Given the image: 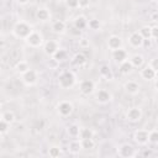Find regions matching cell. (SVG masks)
I'll list each match as a JSON object with an SVG mask.
<instances>
[{"label": "cell", "instance_id": "52a82bcc", "mask_svg": "<svg viewBox=\"0 0 158 158\" xmlns=\"http://www.w3.org/2000/svg\"><path fill=\"white\" fill-rule=\"evenodd\" d=\"M73 104L70 102V101H68V100H63V101H60L58 105H57V112L59 114V116H62V117H68V116H70L72 115V112H73Z\"/></svg>", "mask_w": 158, "mask_h": 158}, {"label": "cell", "instance_id": "83f0119b", "mask_svg": "<svg viewBox=\"0 0 158 158\" xmlns=\"http://www.w3.org/2000/svg\"><path fill=\"white\" fill-rule=\"evenodd\" d=\"M67 56H68L67 51L63 49V48H59V49L53 54V57H51V58H53L54 60H57L58 63H60V62H63V60L67 59Z\"/></svg>", "mask_w": 158, "mask_h": 158}, {"label": "cell", "instance_id": "4316f807", "mask_svg": "<svg viewBox=\"0 0 158 158\" xmlns=\"http://www.w3.org/2000/svg\"><path fill=\"white\" fill-rule=\"evenodd\" d=\"M0 120H4V121H6V122H9V123L12 125L15 122V114H14V111H11V110L2 111L1 112V116H0Z\"/></svg>", "mask_w": 158, "mask_h": 158}, {"label": "cell", "instance_id": "1f68e13d", "mask_svg": "<svg viewBox=\"0 0 158 158\" xmlns=\"http://www.w3.org/2000/svg\"><path fill=\"white\" fill-rule=\"evenodd\" d=\"M80 139V138H79ZM81 142V147L83 149H86V151H90L95 147V141L93 138H85V139H80Z\"/></svg>", "mask_w": 158, "mask_h": 158}, {"label": "cell", "instance_id": "9a60e30c", "mask_svg": "<svg viewBox=\"0 0 158 158\" xmlns=\"http://www.w3.org/2000/svg\"><path fill=\"white\" fill-rule=\"evenodd\" d=\"M112 53V59L117 63V64H121L122 62L127 60L128 59V53L126 49L123 48H118V49H115V51H111Z\"/></svg>", "mask_w": 158, "mask_h": 158}, {"label": "cell", "instance_id": "7c38bea8", "mask_svg": "<svg viewBox=\"0 0 158 158\" xmlns=\"http://www.w3.org/2000/svg\"><path fill=\"white\" fill-rule=\"evenodd\" d=\"M95 89V83L91 79H84L79 84V90L83 95H90Z\"/></svg>", "mask_w": 158, "mask_h": 158}, {"label": "cell", "instance_id": "484cf974", "mask_svg": "<svg viewBox=\"0 0 158 158\" xmlns=\"http://www.w3.org/2000/svg\"><path fill=\"white\" fill-rule=\"evenodd\" d=\"M28 69H31V68H30V64H28L26 60H19V62L16 63V65H15V70H16L20 75H22L23 73H26Z\"/></svg>", "mask_w": 158, "mask_h": 158}, {"label": "cell", "instance_id": "6da1fadb", "mask_svg": "<svg viewBox=\"0 0 158 158\" xmlns=\"http://www.w3.org/2000/svg\"><path fill=\"white\" fill-rule=\"evenodd\" d=\"M33 31H35V30L32 28V26H31L28 22L22 21V20L17 21V22L14 25V27H12V35H14L16 38H19V40H26Z\"/></svg>", "mask_w": 158, "mask_h": 158}, {"label": "cell", "instance_id": "7a4b0ae2", "mask_svg": "<svg viewBox=\"0 0 158 158\" xmlns=\"http://www.w3.org/2000/svg\"><path fill=\"white\" fill-rule=\"evenodd\" d=\"M75 83H77V77L72 70H64L58 77V86L60 89L68 90V89L73 88L75 85Z\"/></svg>", "mask_w": 158, "mask_h": 158}, {"label": "cell", "instance_id": "d590c367", "mask_svg": "<svg viewBox=\"0 0 158 158\" xmlns=\"http://www.w3.org/2000/svg\"><path fill=\"white\" fill-rule=\"evenodd\" d=\"M64 2L67 5V7H69V9H78L80 0H64Z\"/></svg>", "mask_w": 158, "mask_h": 158}, {"label": "cell", "instance_id": "2e32d148", "mask_svg": "<svg viewBox=\"0 0 158 158\" xmlns=\"http://www.w3.org/2000/svg\"><path fill=\"white\" fill-rule=\"evenodd\" d=\"M51 30H52V32L56 33V35H62V33H64L65 30H67V23H65L63 20H56V21L52 22Z\"/></svg>", "mask_w": 158, "mask_h": 158}, {"label": "cell", "instance_id": "5bb4252c", "mask_svg": "<svg viewBox=\"0 0 158 158\" xmlns=\"http://www.w3.org/2000/svg\"><path fill=\"white\" fill-rule=\"evenodd\" d=\"M141 78L146 81H151V80H156L157 78V72L148 64L146 67H143L141 69Z\"/></svg>", "mask_w": 158, "mask_h": 158}, {"label": "cell", "instance_id": "c3c4849f", "mask_svg": "<svg viewBox=\"0 0 158 158\" xmlns=\"http://www.w3.org/2000/svg\"><path fill=\"white\" fill-rule=\"evenodd\" d=\"M157 57H158V49H157Z\"/></svg>", "mask_w": 158, "mask_h": 158}, {"label": "cell", "instance_id": "60d3db41", "mask_svg": "<svg viewBox=\"0 0 158 158\" xmlns=\"http://www.w3.org/2000/svg\"><path fill=\"white\" fill-rule=\"evenodd\" d=\"M43 126H44V121H43V120H38V121L36 122V128H37V130H42Z\"/></svg>", "mask_w": 158, "mask_h": 158}, {"label": "cell", "instance_id": "5b68a950", "mask_svg": "<svg viewBox=\"0 0 158 158\" xmlns=\"http://www.w3.org/2000/svg\"><path fill=\"white\" fill-rule=\"evenodd\" d=\"M21 80L27 86H33L38 81V72L35 69H28L26 73L21 75Z\"/></svg>", "mask_w": 158, "mask_h": 158}, {"label": "cell", "instance_id": "ab89813d", "mask_svg": "<svg viewBox=\"0 0 158 158\" xmlns=\"http://www.w3.org/2000/svg\"><path fill=\"white\" fill-rule=\"evenodd\" d=\"M89 4H90V0H80V2H79V7H88L89 6Z\"/></svg>", "mask_w": 158, "mask_h": 158}, {"label": "cell", "instance_id": "ffe728a7", "mask_svg": "<svg viewBox=\"0 0 158 158\" xmlns=\"http://www.w3.org/2000/svg\"><path fill=\"white\" fill-rule=\"evenodd\" d=\"M86 60H88V58H86V56H85L83 52L75 53V54L73 56V58H72V63H73L74 65H78V67L84 65V64L86 63Z\"/></svg>", "mask_w": 158, "mask_h": 158}, {"label": "cell", "instance_id": "ee69618b", "mask_svg": "<svg viewBox=\"0 0 158 158\" xmlns=\"http://www.w3.org/2000/svg\"><path fill=\"white\" fill-rule=\"evenodd\" d=\"M154 88H156V90H158V78H157L156 81H154Z\"/></svg>", "mask_w": 158, "mask_h": 158}, {"label": "cell", "instance_id": "f546056e", "mask_svg": "<svg viewBox=\"0 0 158 158\" xmlns=\"http://www.w3.org/2000/svg\"><path fill=\"white\" fill-rule=\"evenodd\" d=\"M139 33L144 40H151L152 38V26H142L139 30Z\"/></svg>", "mask_w": 158, "mask_h": 158}, {"label": "cell", "instance_id": "3957f363", "mask_svg": "<svg viewBox=\"0 0 158 158\" xmlns=\"http://www.w3.org/2000/svg\"><path fill=\"white\" fill-rule=\"evenodd\" d=\"M25 41H26L27 46L31 47V48H40L41 46L44 44L43 36H42V33L38 32V31H33V32H32Z\"/></svg>", "mask_w": 158, "mask_h": 158}, {"label": "cell", "instance_id": "74e56055", "mask_svg": "<svg viewBox=\"0 0 158 158\" xmlns=\"http://www.w3.org/2000/svg\"><path fill=\"white\" fill-rule=\"evenodd\" d=\"M152 38L158 40V26H152Z\"/></svg>", "mask_w": 158, "mask_h": 158}, {"label": "cell", "instance_id": "836d02e7", "mask_svg": "<svg viewBox=\"0 0 158 158\" xmlns=\"http://www.w3.org/2000/svg\"><path fill=\"white\" fill-rule=\"evenodd\" d=\"M88 27L93 31H98V30H100L101 23L98 19H90V20H88Z\"/></svg>", "mask_w": 158, "mask_h": 158}, {"label": "cell", "instance_id": "f6af8a7d", "mask_svg": "<svg viewBox=\"0 0 158 158\" xmlns=\"http://www.w3.org/2000/svg\"><path fill=\"white\" fill-rule=\"evenodd\" d=\"M151 153H152V152L148 149V151H144V153H143V154H144V156H151Z\"/></svg>", "mask_w": 158, "mask_h": 158}, {"label": "cell", "instance_id": "d4e9b609", "mask_svg": "<svg viewBox=\"0 0 158 158\" xmlns=\"http://www.w3.org/2000/svg\"><path fill=\"white\" fill-rule=\"evenodd\" d=\"M80 128H81V127H79L78 123H72V125L68 126V128H67V133H68L69 137H72V138H77V137H79Z\"/></svg>", "mask_w": 158, "mask_h": 158}, {"label": "cell", "instance_id": "277c9868", "mask_svg": "<svg viewBox=\"0 0 158 158\" xmlns=\"http://www.w3.org/2000/svg\"><path fill=\"white\" fill-rule=\"evenodd\" d=\"M142 117H143V112H142V109L139 106H132L126 112V120L128 122H132V123L139 122L142 120Z\"/></svg>", "mask_w": 158, "mask_h": 158}, {"label": "cell", "instance_id": "7dc6e473", "mask_svg": "<svg viewBox=\"0 0 158 158\" xmlns=\"http://www.w3.org/2000/svg\"><path fill=\"white\" fill-rule=\"evenodd\" d=\"M156 146H157V148H158V142H157V144H156Z\"/></svg>", "mask_w": 158, "mask_h": 158}, {"label": "cell", "instance_id": "8992f818", "mask_svg": "<svg viewBox=\"0 0 158 158\" xmlns=\"http://www.w3.org/2000/svg\"><path fill=\"white\" fill-rule=\"evenodd\" d=\"M148 139H149V131L146 128H138L133 132V141L138 144V146H146L148 144Z\"/></svg>", "mask_w": 158, "mask_h": 158}, {"label": "cell", "instance_id": "7bdbcfd3", "mask_svg": "<svg viewBox=\"0 0 158 158\" xmlns=\"http://www.w3.org/2000/svg\"><path fill=\"white\" fill-rule=\"evenodd\" d=\"M89 43H88V41L85 40V38H83L81 41H80V46H88Z\"/></svg>", "mask_w": 158, "mask_h": 158}, {"label": "cell", "instance_id": "603a6c76", "mask_svg": "<svg viewBox=\"0 0 158 158\" xmlns=\"http://www.w3.org/2000/svg\"><path fill=\"white\" fill-rule=\"evenodd\" d=\"M99 74L101 78H105L107 80H110L112 78V70L110 68L109 64H102L100 68H99Z\"/></svg>", "mask_w": 158, "mask_h": 158}, {"label": "cell", "instance_id": "bcb514c9", "mask_svg": "<svg viewBox=\"0 0 158 158\" xmlns=\"http://www.w3.org/2000/svg\"><path fill=\"white\" fill-rule=\"evenodd\" d=\"M149 1H157L158 2V0H149Z\"/></svg>", "mask_w": 158, "mask_h": 158}, {"label": "cell", "instance_id": "ba28073f", "mask_svg": "<svg viewBox=\"0 0 158 158\" xmlns=\"http://www.w3.org/2000/svg\"><path fill=\"white\" fill-rule=\"evenodd\" d=\"M117 154L122 158H131L136 156V148L130 143H122L117 148Z\"/></svg>", "mask_w": 158, "mask_h": 158}, {"label": "cell", "instance_id": "e575fe53", "mask_svg": "<svg viewBox=\"0 0 158 158\" xmlns=\"http://www.w3.org/2000/svg\"><path fill=\"white\" fill-rule=\"evenodd\" d=\"M157 142H158V130L149 131V139H148V143H151V144H157Z\"/></svg>", "mask_w": 158, "mask_h": 158}, {"label": "cell", "instance_id": "f35d334b", "mask_svg": "<svg viewBox=\"0 0 158 158\" xmlns=\"http://www.w3.org/2000/svg\"><path fill=\"white\" fill-rule=\"evenodd\" d=\"M70 32H72L74 36H77V37H79V36L81 35V30H78V28H77V27H74V26H73V28L70 30Z\"/></svg>", "mask_w": 158, "mask_h": 158}, {"label": "cell", "instance_id": "4fadbf2b", "mask_svg": "<svg viewBox=\"0 0 158 158\" xmlns=\"http://www.w3.org/2000/svg\"><path fill=\"white\" fill-rule=\"evenodd\" d=\"M123 46V41L120 36L117 35H111L109 38H107V48L111 49V51H115V49H118V48H122Z\"/></svg>", "mask_w": 158, "mask_h": 158}, {"label": "cell", "instance_id": "681fc988", "mask_svg": "<svg viewBox=\"0 0 158 158\" xmlns=\"http://www.w3.org/2000/svg\"><path fill=\"white\" fill-rule=\"evenodd\" d=\"M157 10H158V2H157Z\"/></svg>", "mask_w": 158, "mask_h": 158}, {"label": "cell", "instance_id": "4dcf8cb0", "mask_svg": "<svg viewBox=\"0 0 158 158\" xmlns=\"http://www.w3.org/2000/svg\"><path fill=\"white\" fill-rule=\"evenodd\" d=\"M94 137V132L88 128V127H81L80 128V133H79V138L80 139H85V138H93Z\"/></svg>", "mask_w": 158, "mask_h": 158}, {"label": "cell", "instance_id": "9c48e42d", "mask_svg": "<svg viewBox=\"0 0 158 158\" xmlns=\"http://www.w3.org/2000/svg\"><path fill=\"white\" fill-rule=\"evenodd\" d=\"M128 44L132 48H142L144 46V38L139 33V31H135L128 36Z\"/></svg>", "mask_w": 158, "mask_h": 158}, {"label": "cell", "instance_id": "cb8c5ba5", "mask_svg": "<svg viewBox=\"0 0 158 158\" xmlns=\"http://www.w3.org/2000/svg\"><path fill=\"white\" fill-rule=\"evenodd\" d=\"M130 60H131V63H132V65L135 68H141L144 64V57L142 54H139V53H136V54L131 56Z\"/></svg>", "mask_w": 158, "mask_h": 158}, {"label": "cell", "instance_id": "d6986e66", "mask_svg": "<svg viewBox=\"0 0 158 158\" xmlns=\"http://www.w3.org/2000/svg\"><path fill=\"white\" fill-rule=\"evenodd\" d=\"M133 68H135V67L132 65V63H131L130 59H127V60L122 62L121 64H118V70H120V73L123 74V75H128L130 73H132Z\"/></svg>", "mask_w": 158, "mask_h": 158}, {"label": "cell", "instance_id": "44dd1931", "mask_svg": "<svg viewBox=\"0 0 158 158\" xmlns=\"http://www.w3.org/2000/svg\"><path fill=\"white\" fill-rule=\"evenodd\" d=\"M68 149H69V152L72 154H79L80 151L83 149L80 139H73V141H70L69 142V146H68Z\"/></svg>", "mask_w": 158, "mask_h": 158}, {"label": "cell", "instance_id": "7402d4cb", "mask_svg": "<svg viewBox=\"0 0 158 158\" xmlns=\"http://www.w3.org/2000/svg\"><path fill=\"white\" fill-rule=\"evenodd\" d=\"M73 26L77 27L78 30H81L83 31L85 27H88V20H86V17L83 16V15L77 16L75 20H74V22H73Z\"/></svg>", "mask_w": 158, "mask_h": 158}, {"label": "cell", "instance_id": "f1b7e54d", "mask_svg": "<svg viewBox=\"0 0 158 158\" xmlns=\"http://www.w3.org/2000/svg\"><path fill=\"white\" fill-rule=\"evenodd\" d=\"M48 156L51 158H58L62 156V148L59 146H51L48 148Z\"/></svg>", "mask_w": 158, "mask_h": 158}, {"label": "cell", "instance_id": "8fae6325", "mask_svg": "<svg viewBox=\"0 0 158 158\" xmlns=\"http://www.w3.org/2000/svg\"><path fill=\"white\" fill-rule=\"evenodd\" d=\"M95 99H96V101H98L99 104L106 105V104L111 102V100H112V94H111L109 90H106V89H100V90L96 91Z\"/></svg>", "mask_w": 158, "mask_h": 158}, {"label": "cell", "instance_id": "f907efd6", "mask_svg": "<svg viewBox=\"0 0 158 158\" xmlns=\"http://www.w3.org/2000/svg\"><path fill=\"white\" fill-rule=\"evenodd\" d=\"M157 122H158V116H157Z\"/></svg>", "mask_w": 158, "mask_h": 158}, {"label": "cell", "instance_id": "ac0fdd59", "mask_svg": "<svg viewBox=\"0 0 158 158\" xmlns=\"http://www.w3.org/2000/svg\"><path fill=\"white\" fill-rule=\"evenodd\" d=\"M36 19L41 22H46L51 19V12L47 7H38L36 10Z\"/></svg>", "mask_w": 158, "mask_h": 158}, {"label": "cell", "instance_id": "b9f144b4", "mask_svg": "<svg viewBox=\"0 0 158 158\" xmlns=\"http://www.w3.org/2000/svg\"><path fill=\"white\" fill-rule=\"evenodd\" d=\"M15 1H16L17 4H20V5H26L30 0H15Z\"/></svg>", "mask_w": 158, "mask_h": 158}, {"label": "cell", "instance_id": "8d00e7d4", "mask_svg": "<svg viewBox=\"0 0 158 158\" xmlns=\"http://www.w3.org/2000/svg\"><path fill=\"white\" fill-rule=\"evenodd\" d=\"M149 65L158 73V57H154V58H152L151 59V62H149Z\"/></svg>", "mask_w": 158, "mask_h": 158}, {"label": "cell", "instance_id": "30bf717a", "mask_svg": "<svg viewBox=\"0 0 158 158\" xmlns=\"http://www.w3.org/2000/svg\"><path fill=\"white\" fill-rule=\"evenodd\" d=\"M59 48H60V47H59V43H58V41H56V40H48V41H46L44 44H43V52H44V54L48 56V57H53V54H54Z\"/></svg>", "mask_w": 158, "mask_h": 158}, {"label": "cell", "instance_id": "d6a6232c", "mask_svg": "<svg viewBox=\"0 0 158 158\" xmlns=\"http://www.w3.org/2000/svg\"><path fill=\"white\" fill-rule=\"evenodd\" d=\"M10 126H11V123H9V122H6L4 120H0V136L1 137H4L5 135L9 133Z\"/></svg>", "mask_w": 158, "mask_h": 158}, {"label": "cell", "instance_id": "e0dca14e", "mask_svg": "<svg viewBox=\"0 0 158 158\" xmlns=\"http://www.w3.org/2000/svg\"><path fill=\"white\" fill-rule=\"evenodd\" d=\"M139 90H141V86H139V84L137 81L128 80V81L125 83V91L127 94H130V95H137L139 93Z\"/></svg>", "mask_w": 158, "mask_h": 158}]
</instances>
